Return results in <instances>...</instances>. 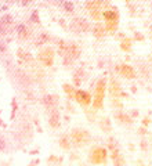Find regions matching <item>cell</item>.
Listing matches in <instances>:
<instances>
[{"instance_id": "9", "label": "cell", "mask_w": 152, "mask_h": 166, "mask_svg": "<svg viewBox=\"0 0 152 166\" xmlns=\"http://www.w3.org/2000/svg\"><path fill=\"white\" fill-rule=\"evenodd\" d=\"M43 102H44L46 105H49V107H51V105L55 102V97H54V96H44Z\"/></svg>"}, {"instance_id": "6", "label": "cell", "mask_w": 152, "mask_h": 166, "mask_svg": "<svg viewBox=\"0 0 152 166\" xmlns=\"http://www.w3.org/2000/svg\"><path fill=\"white\" fill-rule=\"evenodd\" d=\"M120 73L123 75L124 77H134V71H133L131 66L123 65V66L120 68Z\"/></svg>"}, {"instance_id": "4", "label": "cell", "mask_w": 152, "mask_h": 166, "mask_svg": "<svg viewBox=\"0 0 152 166\" xmlns=\"http://www.w3.org/2000/svg\"><path fill=\"white\" fill-rule=\"evenodd\" d=\"M104 17H105V19H107V22L109 25H115L116 21H118V14H116V11H113V10H108L107 13L104 14Z\"/></svg>"}, {"instance_id": "3", "label": "cell", "mask_w": 152, "mask_h": 166, "mask_svg": "<svg viewBox=\"0 0 152 166\" xmlns=\"http://www.w3.org/2000/svg\"><path fill=\"white\" fill-rule=\"evenodd\" d=\"M72 140H73V143H76V144L87 143L88 141V133L83 132V130H75V132L72 133Z\"/></svg>"}, {"instance_id": "7", "label": "cell", "mask_w": 152, "mask_h": 166, "mask_svg": "<svg viewBox=\"0 0 152 166\" xmlns=\"http://www.w3.org/2000/svg\"><path fill=\"white\" fill-rule=\"evenodd\" d=\"M39 57H40V60H43L46 64H50L53 61V53L50 51V50H44V53H41Z\"/></svg>"}, {"instance_id": "8", "label": "cell", "mask_w": 152, "mask_h": 166, "mask_svg": "<svg viewBox=\"0 0 152 166\" xmlns=\"http://www.w3.org/2000/svg\"><path fill=\"white\" fill-rule=\"evenodd\" d=\"M58 112L57 111H54L53 112V115H51V119H50V123H51V126H57L58 124V122H60V118H58Z\"/></svg>"}, {"instance_id": "1", "label": "cell", "mask_w": 152, "mask_h": 166, "mask_svg": "<svg viewBox=\"0 0 152 166\" xmlns=\"http://www.w3.org/2000/svg\"><path fill=\"white\" fill-rule=\"evenodd\" d=\"M104 96H105V82L101 80V82L97 85L95 87V94H94V107L99 108L104 102Z\"/></svg>"}, {"instance_id": "10", "label": "cell", "mask_w": 152, "mask_h": 166, "mask_svg": "<svg viewBox=\"0 0 152 166\" xmlns=\"http://www.w3.org/2000/svg\"><path fill=\"white\" fill-rule=\"evenodd\" d=\"M64 6L66 7V10H72V7H73V4H72V3H64Z\"/></svg>"}, {"instance_id": "5", "label": "cell", "mask_w": 152, "mask_h": 166, "mask_svg": "<svg viewBox=\"0 0 152 166\" xmlns=\"http://www.w3.org/2000/svg\"><path fill=\"white\" fill-rule=\"evenodd\" d=\"M76 98L79 100V102H82V104H88V102H90V94H88L87 91H77Z\"/></svg>"}, {"instance_id": "11", "label": "cell", "mask_w": 152, "mask_h": 166, "mask_svg": "<svg viewBox=\"0 0 152 166\" xmlns=\"http://www.w3.org/2000/svg\"><path fill=\"white\" fill-rule=\"evenodd\" d=\"M4 147H6L4 140H3V138H0V149H4Z\"/></svg>"}, {"instance_id": "2", "label": "cell", "mask_w": 152, "mask_h": 166, "mask_svg": "<svg viewBox=\"0 0 152 166\" xmlns=\"http://www.w3.org/2000/svg\"><path fill=\"white\" fill-rule=\"evenodd\" d=\"M91 159L94 163H102L107 159V149L104 148H94L91 152Z\"/></svg>"}]
</instances>
